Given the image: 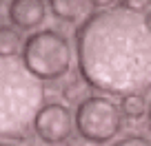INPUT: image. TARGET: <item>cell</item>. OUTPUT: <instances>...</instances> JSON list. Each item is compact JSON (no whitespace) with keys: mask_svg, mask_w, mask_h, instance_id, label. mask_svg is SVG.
<instances>
[{"mask_svg":"<svg viewBox=\"0 0 151 146\" xmlns=\"http://www.w3.org/2000/svg\"><path fill=\"white\" fill-rule=\"evenodd\" d=\"M0 146H16V144H9V142H0Z\"/></svg>","mask_w":151,"mask_h":146,"instance_id":"15","label":"cell"},{"mask_svg":"<svg viewBox=\"0 0 151 146\" xmlns=\"http://www.w3.org/2000/svg\"><path fill=\"white\" fill-rule=\"evenodd\" d=\"M22 44L24 42L20 40V33L11 24H0V58L14 60L16 53L22 51Z\"/></svg>","mask_w":151,"mask_h":146,"instance_id":"8","label":"cell"},{"mask_svg":"<svg viewBox=\"0 0 151 146\" xmlns=\"http://www.w3.org/2000/svg\"><path fill=\"white\" fill-rule=\"evenodd\" d=\"M147 115H149V128H151V100H149V113Z\"/></svg>","mask_w":151,"mask_h":146,"instance_id":"14","label":"cell"},{"mask_svg":"<svg viewBox=\"0 0 151 146\" xmlns=\"http://www.w3.org/2000/svg\"><path fill=\"white\" fill-rule=\"evenodd\" d=\"M120 111H122V115H127L129 120H140V118H145V113H149V100L142 93L124 95V98L120 100Z\"/></svg>","mask_w":151,"mask_h":146,"instance_id":"9","label":"cell"},{"mask_svg":"<svg viewBox=\"0 0 151 146\" xmlns=\"http://www.w3.org/2000/svg\"><path fill=\"white\" fill-rule=\"evenodd\" d=\"M73 47L78 73L91 89L124 98L151 86V31L145 16L120 2L96 9L76 29Z\"/></svg>","mask_w":151,"mask_h":146,"instance_id":"1","label":"cell"},{"mask_svg":"<svg viewBox=\"0 0 151 146\" xmlns=\"http://www.w3.org/2000/svg\"><path fill=\"white\" fill-rule=\"evenodd\" d=\"M76 128L71 108L62 102H47L33 120V133L49 146H60L71 137Z\"/></svg>","mask_w":151,"mask_h":146,"instance_id":"5","label":"cell"},{"mask_svg":"<svg viewBox=\"0 0 151 146\" xmlns=\"http://www.w3.org/2000/svg\"><path fill=\"white\" fill-rule=\"evenodd\" d=\"M122 111L120 104L109 100L107 95H87L78 102L73 113L76 131L85 142L96 146H104L118 137L122 131Z\"/></svg>","mask_w":151,"mask_h":146,"instance_id":"4","label":"cell"},{"mask_svg":"<svg viewBox=\"0 0 151 146\" xmlns=\"http://www.w3.org/2000/svg\"><path fill=\"white\" fill-rule=\"evenodd\" d=\"M122 7H127L129 11H133V14H147V11L151 9V2L149 0H127V2H120Z\"/></svg>","mask_w":151,"mask_h":146,"instance_id":"12","label":"cell"},{"mask_svg":"<svg viewBox=\"0 0 151 146\" xmlns=\"http://www.w3.org/2000/svg\"><path fill=\"white\" fill-rule=\"evenodd\" d=\"M145 24H147V29L151 31V9H149V11L145 14Z\"/></svg>","mask_w":151,"mask_h":146,"instance_id":"13","label":"cell"},{"mask_svg":"<svg viewBox=\"0 0 151 146\" xmlns=\"http://www.w3.org/2000/svg\"><path fill=\"white\" fill-rule=\"evenodd\" d=\"M85 80H78V78H73V80L69 82V84H65V89H62V98L67 100V102H78V100H85L87 95H85Z\"/></svg>","mask_w":151,"mask_h":146,"instance_id":"10","label":"cell"},{"mask_svg":"<svg viewBox=\"0 0 151 146\" xmlns=\"http://www.w3.org/2000/svg\"><path fill=\"white\" fill-rule=\"evenodd\" d=\"M47 2L42 0H11L7 7V16L14 29H36L42 24L47 16Z\"/></svg>","mask_w":151,"mask_h":146,"instance_id":"6","label":"cell"},{"mask_svg":"<svg viewBox=\"0 0 151 146\" xmlns=\"http://www.w3.org/2000/svg\"><path fill=\"white\" fill-rule=\"evenodd\" d=\"M49 9L58 20L80 27L96 11V2H89V0H51Z\"/></svg>","mask_w":151,"mask_h":146,"instance_id":"7","label":"cell"},{"mask_svg":"<svg viewBox=\"0 0 151 146\" xmlns=\"http://www.w3.org/2000/svg\"><path fill=\"white\" fill-rule=\"evenodd\" d=\"M20 62L36 80H58L71 71L73 49L60 31L42 29V31H33L24 40Z\"/></svg>","mask_w":151,"mask_h":146,"instance_id":"3","label":"cell"},{"mask_svg":"<svg viewBox=\"0 0 151 146\" xmlns=\"http://www.w3.org/2000/svg\"><path fill=\"white\" fill-rule=\"evenodd\" d=\"M109 146H151V137L138 135V133H131V135H127V137L116 140L113 144H109Z\"/></svg>","mask_w":151,"mask_h":146,"instance_id":"11","label":"cell"},{"mask_svg":"<svg viewBox=\"0 0 151 146\" xmlns=\"http://www.w3.org/2000/svg\"><path fill=\"white\" fill-rule=\"evenodd\" d=\"M45 86L20 60L0 58V140H24L45 106Z\"/></svg>","mask_w":151,"mask_h":146,"instance_id":"2","label":"cell"}]
</instances>
